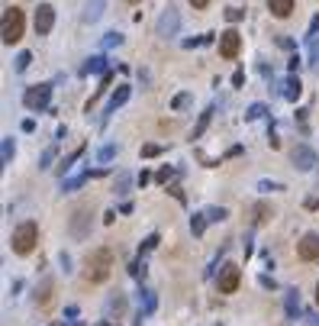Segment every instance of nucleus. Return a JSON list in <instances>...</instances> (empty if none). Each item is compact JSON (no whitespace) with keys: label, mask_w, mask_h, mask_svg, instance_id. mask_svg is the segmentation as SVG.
<instances>
[{"label":"nucleus","mask_w":319,"mask_h":326,"mask_svg":"<svg viewBox=\"0 0 319 326\" xmlns=\"http://www.w3.org/2000/svg\"><path fill=\"white\" fill-rule=\"evenodd\" d=\"M316 304H319V284H316Z\"/></svg>","instance_id":"nucleus-47"},{"label":"nucleus","mask_w":319,"mask_h":326,"mask_svg":"<svg viewBox=\"0 0 319 326\" xmlns=\"http://www.w3.org/2000/svg\"><path fill=\"white\" fill-rule=\"evenodd\" d=\"M29 62H32L29 52H19V55H16V65H13V68H16V71H26V68H29Z\"/></svg>","instance_id":"nucleus-35"},{"label":"nucleus","mask_w":319,"mask_h":326,"mask_svg":"<svg viewBox=\"0 0 319 326\" xmlns=\"http://www.w3.org/2000/svg\"><path fill=\"white\" fill-rule=\"evenodd\" d=\"M139 317H148V314H155V307H158V297H155V291H148V288H139Z\"/></svg>","instance_id":"nucleus-12"},{"label":"nucleus","mask_w":319,"mask_h":326,"mask_svg":"<svg viewBox=\"0 0 319 326\" xmlns=\"http://www.w3.org/2000/svg\"><path fill=\"white\" fill-rule=\"evenodd\" d=\"M187 100H191V94H178V97H174V110H184V107H187Z\"/></svg>","instance_id":"nucleus-40"},{"label":"nucleus","mask_w":319,"mask_h":326,"mask_svg":"<svg viewBox=\"0 0 319 326\" xmlns=\"http://www.w3.org/2000/svg\"><path fill=\"white\" fill-rule=\"evenodd\" d=\"M97 326H113V323H97Z\"/></svg>","instance_id":"nucleus-48"},{"label":"nucleus","mask_w":319,"mask_h":326,"mask_svg":"<svg viewBox=\"0 0 319 326\" xmlns=\"http://www.w3.org/2000/svg\"><path fill=\"white\" fill-rule=\"evenodd\" d=\"M87 178H94V174H91V171H78V174H71V178H62V191H65V194L78 191V187L84 184Z\"/></svg>","instance_id":"nucleus-19"},{"label":"nucleus","mask_w":319,"mask_h":326,"mask_svg":"<svg viewBox=\"0 0 319 326\" xmlns=\"http://www.w3.org/2000/svg\"><path fill=\"white\" fill-rule=\"evenodd\" d=\"M210 117H213V107H207V110L200 113V120H197V126H194V139H200V136L207 133V126H210Z\"/></svg>","instance_id":"nucleus-25"},{"label":"nucleus","mask_w":319,"mask_h":326,"mask_svg":"<svg viewBox=\"0 0 319 326\" xmlns=\"http://www.w3.org/2000/svg\"><path fill=\"white\" fill-rule=\"evenodd\" d=\"M126 3H139V0H126Z\"/></svg>","instance_id":"nucleus-49"},{"label":"nucleus","mask_w":319,"mask_h":326,"mask_svg":"<svg viewBox=\"0 0 319 326\" xmlns=\"http://www.w3.org/2000/svg\"><path fill=\"white\" fill-rule=\"evenodd\" d=\"M239 284H242V268L232 265V262H226L219 268V294H235Z\"/></svg>","instance_id":"nucleus-5"},{"label":"nucleus","mask_w":319,"mask_h":326,"mask_svg":"<svg viewBox=\"0 0 319 326\" xmlns=\"http://www.w3.org/2000/svg\"><path fill=\"white\" fill-rule=\"evenodd\" d=\"M239 49H242V36L235 29H226L219 36V55L222 58H235V55H239Z\"/></svg>","instance_id":"nucleus-8"},{"label":"nucleus","mask_w":319,"mask_h":326,"mask_svg":"<svg viewBox=\"0 0 319 326\" xmlns=\"http://www.w3.org/2000/svg\"><path fill=\"white\" fill-rule=\"evenodd\" d=\"M290 159H294V168H300V171H310V168L316 165V155L310 146H297L294 152H290Z\"/></svg>","instance_id":"nucleus-11"},{"label":"nucleus","mask_w":319,"mask_h":326,"mask_svg":"<svg viewBox=\"0 0 319 326\" xmlns=\"http://www.w3.org/2000/svg\"><path fill=\"white\" fill-rule=\"evenodd\" d=\"M284 97H287V100H297V97H300V94H303V84H300V78H297V74H290V78L287 81H284Z\"/></svg>","instance_id":"nucleus-20"},{"label":"nucleus","mask_w":319,"mask_h":326,"mask_svg":"<svg viewBox=\"0 0 319 326\" xmlns=\"http://www.w3.org/2000/svg\"><path fill=\"white\" fill-rule=\"evenodd\" d=\"M129 187H132V174L119 171V174H116V181H113V191H116L119 197H123V194H129Z\"/></svg>","instance_id":"nucleus-22"},{"label":"nucleus","mask_w":319,"mask_h":326,"mask_svg":"<svg viewBox=\"0 0 319 326\" xmlns=\"http://www.w3.org/2000/svg\"><path fill=\"white\" fill-rule=\"evenodd\" d=\"M62 268L71 271V255H68V252H62Z\"/></svg>","instance_id":"nucleus-44"},{"label":"nucleus","mask_w":319,"mask_h":326,"mask_svg":"<svg viewBox=\"0 0 319 326\" xmlns=\"http://www.w3.org/2000/svg\"><path fill=\"white\" fill-rule=\"evenodd\" d=\"M68 229H71L74 239H84V236L91 233V210H87V207H78V210L71 213V226H68Z\"/></svg>","instance_id":"nucleus-6"},{"label":"nucleus","mask_w":319,"mask_h":326,"mask_svg":"<svg viewBox=\"0 0 319 326\" xmlns=\"http://www.w3.org/2000/svg\"><path fill=\"white\" fill-rule=\"evenodd\" d=\"M155 155H161V146H155V142L142 146V159H155Z\"/></svg>","instance_id":"nucleus-38"},{"label":"nucleus","mask_w":319,"mask_h":326,"mask_svg":"<svg viewBox=\"0 0 319 326\" xmlns=\"http://www.w3.org/2000/svg\"><path fill=\"white\" fill-rule=\"evenodd\" d=\"M113 159H116V146H104L97 152V162H113Z\"/></svg>","instance_id":"nucleus-33"},{"label":"nucleus","mask_w":319,"mask_h":326,"mask_svg":"<svg viewBox=\"0 0 319 326\" xmlns=\"http://www.w3.org/2000/svg\"><path fill=\"white\" fill-rule=\"evenodd\" d=\"M178 26H181L178 10H171V6H168V10L161 13V19H158V36H161V39H171V36H178Z\"/></svg>","instance_id":"nucleus-9"},{"label":"nucleus","mask_w":319,"mask_h":326,"mask_svg":"<svg viewBox=\"0 0 319 326\" xmlns=\"http://www.w3.org/2000/svg\"><path fill=\"white\" fill-rule=\"evenodd\" d=\"M284 307H287V317H297V314H300V294H297V291H287Z\"/></svg>","instance_id":"nucleus-24"},{"label":"nucleus","mask_w":319,"mask_h":326,"mask_svg":"<svg viewBox=\"0 0 319 326\" xmlns=\"http://www.w3.org/2000/svg\"><path fill=\"white\" fill-rule=\"evenodd\" d=\"M113 271V249L110 246H100L94 252H87V262H84V281L91 284H104Z\"/></svg>","instance_id":"nucleus-1"},{"label":"nucleus","mask_w":319,"mask_h":326,"mask_svg":"<svg viewBox=\"0 0 319 326\" xmlns=\"http://www.w3.org/2000/svg\"><path fill=\"white\" fill-rule=\"evenodd\" d=\"M319 36V16H313V23H310V39Z\"/></svg>","instance_id":"nucleus-42"},{"label":"nucleus","mask_w":319,"mask_h":326,"mask_svg":"<svg viewBox=\"0 0 319 326\" xmlns=\"http://www.w3.org/2000/svg\"><path fill=\"white\" fill-rule=\"evenodd\" d=\"M207 216H210V223H219V220H226V210L222 207H207Z\"/></svg>","instance_id":"nucleus-34"},{"label":"nucleus","mask_w":319,"mask_h":326,"mask_svg":"<svg viewBox=\"0 0 319 326\" xmlns=\"http://www.w3.org/2000/svg\"><path fill=\"white\" fill-rule=\"evenodd\" d=\"M145 271H148V265H145V259H135L132 265H129V275H132L135 281H142V278H145Z\"/></svg>","instance_id":"nucleus-28"},{"label":"nucleus","mask_w":319,"mask_h":326,"mask_svg":"<svg viewBox=\"0 0 319 326\" xmlns=\"http://www.w3.org/2000/svg\"><path fill=\"white\" fill-rule=\"evenodd\" d=\"M242 16H245V10H242V6H229V10H226V19H229V23H239Z\"/></svg>","instance_id":"nucleus-37"},{"label":"nucleus","mask_w":319,"mask_h":326,"mask_svg":"<svg viewBox=\"0 0 319 326\" xmlns=\"http://www.w3.org/2000/svg\"><path fill=\"white\" fill-rule=\"evenodd\" d=\"M232 84H235V87L245 84V71H235V74H232Z\"/></svg>","instance_id":"nucleus-43"},{"label":"nucleus","mask_w":319,"mask_h":326,"mask_svg":"<svg viewBox=\"0 0 319 326\" xmlns=\"http://www.w3.org/2000/svg\"><path fill=\"white\" fill-rule=\"evenodd\" d=\"M194 3V10H203V6H210V0H191Z\"/></svg>","instance_id":"nucleus-46"},{"label":"nucleus","mask_w":319,"mask_h":326,"mask_svg":"<svg viewBox=\"0 0 319 326\" xmlns=\"http://www.w3.org/2000/svg\"><path fill=\"white\" fill-rule=\"evenodd\" d=\"M65 317H68V320H74V317H78V307H74V304H71V307H65Z\"/></svg>","instance_id":"nucleus-45"},{"label":"nucleus","mask_w":319,"mask_h":326,"mask_svg":"<svg viewBox=\"0 0 319 326\" xmlns=\"http://www.w3.org/2000/svg\"><path fill=\"white\" fill-rule=\"evenodd\" d=\"M207 223H210L207 210H203V213H194V216H191V233H194V236H203V229H207Z\"/></svg>","instance_id":"nucleus-23"},{"label":"nucleus","mask_w":319,"mask_h":326,"mask_svg":"<svg viewBox=\"0 0 319 326\" xmlns=\"http://www.w3.org/2000/svg\"><path fill=\"white\" fill-rule=\"evenodd\" d=\"M23 29H26L23 10H19V6H6L3 19H0V39H3V45L19 42V39H23Z\"/></svg>","instance_id":"nucleus-2"},{"label":"nucleus","mask_w":319,"mask_h":326,"mask_svg":"<svg viewBox=\"0 0 319 326\" xmlns=\"http://www.w3.org/2000/svg\"><path fill=\"white\" fill-rule=\"evenodd\" d=\"M81 71H84V74H106L110 68H106V58H104V55H91Z\"/></svg>","instance_id":"nucleus-17"},{"label":"nucleus","mask_w":319,"mask_h":326,"mask_svg":"<svg viewBox=\"0 0 319 326\" xmlns=\"http://www.w3.org/2000/svg\"><path fill=\"white\" fill-rule=\"evenodd\" d=\"M258 191H264V194L268 191H284V184L281 181H258Z\"/></svg>","instance_id":"nucleus-36"},{"label":"nucleus","mask_w":319,"mask_h":326,"mask_svg":"<svg viewBox=\"0 0 319 326\" xmlns=\"http://www.w3.org/2000/svg\"><path fill=\"white\" fill-rule=\"evenodd\" d=\"M116 45H123V36H119V32H106L104 36V49H116Z\"/></svg>","instance_id":"nucleus-32"},{"label":"nucleus","mask_w":319,"mask_h":326,"mask_svg":"<svg viewBox=\"0 0 319 326\" xmlns=\"http://www.w3.org/2000/svg\"><path fill=\"white\" fill-rule=\"evenodd\" d=\"M52 26H55V6H52V3H42V6L36 10V32H39V36H49Z\"/></svg>","instance_id":"nucleus-10"},{"label":"nucleus","mask_w":319,"mask_h":326,"mask_svg":"<svg viewBox=\"0 0 319 326\" xmlns=\"http://www.w3.org/2000/svg\"><path fill=\"white\" fill-rule=\"evenodd\" d=\"M104 6H106V0H87V6H84V13H81V19H84V23H97L100 13H104Z\"/></svg>","instance_id":"nucleus-16"},{"label":"nucleus","mask_w":319,"mask_h":326,"mask_svg":"<svg viewBox=\"0 0 319 326\" xmlns=\"http://www.w3.org/2000/svg\"><path fill=\"white\" fill-rule=\"evenodd\" d=\"M81 155H84V146H78V149H74V152H68V155H65V159H62V162H58V171H62V174H65V171H68V168H71V165H74V162H78V159H81Z\"/></svg>","instance_id":"nucleus-26"},{"label":"nucleus","mask_w":319,"mask_h":326,"mask_svg":"<svg viewBox=\"0 0 319 326\" xmlns=\"http://www.w3.org/2000/svg\"><path fill=\"white\" fill-rule=\"evenodd\" d=\"M36 242H39V226L32 220L19 223V226L13 229V236H10V246H13L16 255H29L32 249H36Z\"/></svg>","instance_id":"nucleus-3"},{"label":"nucleus","mask_w":319,"mask_h":326,"mask_svg":"<svg viewBox=\"0 0 319 326\" xmlns=\"http://www.w3.org/2000/svg\"><path fill=\"white\" fill-rule=\"evenodd\" d=\"M297 255L303 262H316L319 259V233H307L300 242H297Z\"/></svg>","instance_id":"nucleus-7"},{"label":"nucleus","mask_w":319,"mask_h":326,"mask_svg":"<svg viewBox=\"0 0 319 326\" xmlns=\"http://www.w3.org/2000/svg\"><path fill=\"white\" fill-rule=\"evenodd\" d=\"M294 6H297V0H268L271 16H277V19H287L294 13Z\"/></svg>","instance_id":"nucleus-14"},{"label":"nucleus","mask_w":319,"mask_h":326,"mask_svg":"<svg viewBox=\"0 0 319 326\" xmlns=\"http://www.w3.org/2000/svg\"><path fill=\"white\" fill-rule=\"evenodd\" d=\"M155 178H158V181H161V184H168V181H171V178H174V168H171V165H165V168H161V171H158V174H155Z\"/></svg>","instance_id":"nucleus-39"},{"label":"nucleus","mask_w":319,"mask_h":326,"mask_svg":"<svg viewBox=\"0 0 319 326\" xmlns=\"http://www.w3.org/2000/svg\"><path fill=\"white\" fill-rule=\"evenodd\" d=\"M123 310H126V297L119 294V291H116V294H110V301H106V317H116V320H119Z\"/></svg>","instance_id":"nucleus-18"},{"label":"nucleus","mask_w":319,"mask_h":326,"mask_svg":"<svg viewBox=\"0 0 319 326\" xmlns=\"http://www.w3.org/2000/svg\"><path fill=\"white\" fill-rule=\"evenodd\" d=\"M303 320H307L310 326H319V317L313 314V310H307V314H303Z\"/></svg>","instance_id":"nucleus-41"},{"label":"nucleus","mask_w":319,"mask_h":326,"mask_svg":"<svg viewBox=\"0 0 319 326\" xmlns=\"http://www.w3.org/2000/svg\"><path fill=\"white\" fill-rule=\"evenodd\" d=\"M264 113H268V107H264V104H252V107H248V110H245V120H248V123H252V120H261Z\"/></svg>","instance_id":"nucleus-30"},{"label":"nucleus","mask_w":319,"mask_h":326,"mask_svg":"<svg viewBox=\"0 0 319 326\" xmlns=\"http://www.w3.org/2000/svg\"><path fill=\"white\" fill-rule=\"evenodd\" d=\"M0 162H3V165H10V162H13V139H10V136H3V152H0Z\"/></svg>","instance_id":"nucleus-31"},{"label":"nucleus","mask_w":319,"mask_h":326,"mask_svg":"<svg viewBox=\"0 0 319 326\" xmlns=\"http://www.w3.org/2000/svg\"><path fill=\"white\" fill-rule=\"evenodd\" d=\"M52 297H55V281H49V278H45V281L36 288V304H39L42 310H49V307H52Z\"/></svg>","instance_id":"nucleus-13"},{"label":"nucleus","mask_w":319,"mask_h":326,"mask_svg":"<svg viewBox=\"0 0 319 326\" xmlns=\"http://www.w3.org/2000/svg\"><path fill=\"white\" fill-rule=\"evenodd\" d=\"M49 100H52V84H32V87H26V94H23V104L36 113H42L45 107H49Z\"/></svg>","instance_id":"nucleus-4"},{"label":"nucleus","mask_w":319,"mask_h":326,"mask_svg":"<svg viewBox=\"0 0 319 326\" xmlns=\"http://www.w3.org/2000/svg\"><path fill=\"white\" fill-rule=\"evenodd\" d=\"M55 155H58V146H49L42 155H39V168H52V162H55Z\"/></svg>","instance_id":"nucleus-29"},{"label":"nucleus","mask_w":319,"mask_h":326,"mask_svg":"<svg viewBox=\"0 0 319 326\" xmlns=\"http://www.w3.org/2000/svg\"><path fill=\"white\" fill-rule=\"evenodd\" d=\"M271 216H274V210H271V203H255V207H252V223H255V226H261V223H268Z\"/></svg>","instance_id":"nucleus-21"},{"label":"nucleus","mask_w":319,"mask_h":326,"mask_svg":"<svg viewBox=\"0 0 319 326\" xmlns=\"http://www.w3.org/2000/svg\"><path fill=\"white\" fill-rule=\"evenodd\" d=\"M126 100H129V84H119V87H116V94H113V97H110V104H106L104 123H106V120H110V113H116V107H123V104H126Z\"/></svg>","instance_id":"nucleus-15"},{"label":"nucleus","mask_w":319,"mask_h":326,"mask_svg":"<svg viewBox=\"0 0 319 326\" xmlns=\"http://www.w3.org/2000/svg\"><path fill=\"white\" fill-rule=\"evenodd\" d=\"M158 242H161V239H158V233H152V236H145V239H142V242H139V259H142V255H145V252H152V249H155V246H158Z\"/></svg>","instance_id":"nucleus-27"}]
</instances>
